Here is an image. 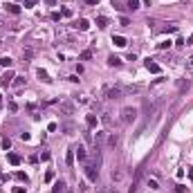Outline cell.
Here are the masks:
<instances>
[{
  "mask_svg": "<svg viewBox=\"0 0 193 193\" xmlns=\"http://www.w3.org/2000/svg\"><path fill=\"white\" fill-rule=\"evenodd\" d=\"M65 162H67V164H70V166H72V162H74V153H72V150L67 153V159H65Z\"/></svg>",
  "mask_w": 193,
  "mask_h": 193,
  "instance_id": "4316f807",
  "label": "cell"
},
{
  "mask_svg": "<svg viewBox=\"0 0 193 193\" xmlns=\"http://www.w3.org/2000/svg\"><path fill=\"white\" fill-rule=\"evenodd\" d=\"M85 5H99V0H85Z\"/></svg>",
  "mask_w": 193,
  "mask_h": 193,
  "instance_id": "836d02e7",
  "label": "cell"
},
{
  "mask_svg": "<svg viewBox=\"0 0 193 193\" xmlns=\"http://www.w3.org/2000/svg\"><path fill=\"white\" fill-rule=\"evenodd\" d=\"M126 5H128V9H137L139 7V0H126Z\"/></svg>",
  "mask_w": 193,
  "mask_h": 193,
  "instance_id": "7402d4cb",
  "label": "cell"
},
{
  "mask_svg": "<svg viewBox=\"0 0 193 193\" xmlns=\"http://www.w3.org/2000/svg\"><path fill=\"white\" fill-rule=\"evenodd\" d=\"M14 85H16V88H23V85H25V79H23V76H16V79H14Z\"/></svg>",
  "mask_w": 193,
  "mask_h": 193,
  "instance_id": "ffe728a7",
  "label": "cell"
},
{
  "mask_svg": "<svg viewBox=\"0 0 193 193\" xmlns=\"http://www.w3.org/2000/svg\"><path fill=\"white\" fill-rule=\"evenodd\" d=\"M112 43L117 45V47H126V43H128V41H126L123 36H112Z\"/></svg>",
  "mask_w": 193,
  "mask_h": 193,
  "instance_id": "9c48e42d",
  "label": "cell"
},
{
  "mask_svg": "<svg viewBox=\"0 0 193 193\" xmlns=\"http://www.w3.org/2000/svg\"><path fill=\"white\" fill-rule=\"evenodd\" d=\"M171 47V41H162V43H157V50H168Z\"/></svg>",
  "mask_w": 193,
  "mask_h": 193,
  "instance_id": "603a6c76",
  "label": "cell"
},
{
  "mask_svg": "<svg viewBox=\"0 0 193 193\" xmlns=\"http://www.w3.org/2000/svg\"><path fill=\"white\" fill-rule=\"evenodd\" d=\"M14 177H16L18 182H25V184L29 182V177H27V173H23V171H16V173H14Z\"/></svg>",
  "mask_w": 193,
  "mask_h": 193,
  "instance_id": "8fae6325",
  "label": "cell"
},
{
  "mask_svg": "<svg viewBox=\"0 0 193 193\" xmlns=\"http://www.w3.org/2000/svg\"><path fill=\"white\" fill-rule=\"evenodd\" d=\"M2 148H5V150H9V148H11V141H9V139H7V137H5V139H2Z\"/></svg>",
  "mask_w": 193,
  "mask_h": 193,
  "instance_id": "d4e9b609",
  "label": "cell"
},
{
  "mask_svg": "<svg viewBox=\"0 0 193 193\" xmlns=\"http://www.w3.org/2000/svg\"><path fill=\"white\" fill-rule=\"evenodd\" d=\"M94 141H96V144H101V141H103V132H96V137H94Z\"/></svg>",
  "mask_w": 193,
  "mask_h": 193,
  "instance_id": "1f68e13d",
  "label": "cell"
},
{
  "mask_svg": "<svg viewBox=\"0 0 193 193\" xmlns=\"http://www.w3.org/2000/svg\"><path fill=\"white\" fill-rule=\"evenodd\" d=\"M61 16H65V18H70V16H72V9H67V7H65L63 11H61Z\"/></svg>",
  "mask_w": 193,
  "mask_h": 193,
  "instance_id": "f1b7e54d",
  "label": "cell"
},
{
  "mask_svg": "<svg viewBox=\"0 0 193 193\" xmlns=\"http://www.w3.org/2000/svg\"><path fill=\"white\" fill-rule=\"evenodd\" d=\"M52 180H54V173L47 171V173H45V182H52Z\"/></svg>",
  "mask_w": 193,
  "mask_h": 193,
  "instance_id": "83f0119b",
  "label": "cell"
},
{
  "mask_svg": "<svg viewBox=\"0 0 193 193\" xmlns=\"http://www.w3.org/2000/svg\"><path fill=\"white\" fill-rule=\"evenodd\" d=\"M117 141H119V137H117V135H112V137L108 139V144H110V146H117Z\"/></svg>",
  "mask_w": 193,
  "mask_h": 193,
  "instance_id": "cb8c5ba5",
  "label": "cell"
},
{
  "mask_svg": "<svg viewBox=\"0 0 193 193\" xmlns=\"http://www.w3.org/2000/svg\"><path fill=\"white\" fill-rule=\"evenodd\" d=\"M5 11H9V14L18 16V14H20V7H18V5H14V2H7V5H5Z\"/></svg>",
  "mask_w": 193,
  "mask_h": 193,
  "instance_id": "8992f818",
  "label": "cell"
},
{
  "mask_svg": "<svg viewBox=\"0 0 193 193\" xmlns=\"http://www.w3.org/2000/svg\"><path fill=\"white\" fill-rule=\"evenodd\" d=\"M119 23H121L123 27H128V25H130V20H128V18H126V16H121V18H119Z\"/></svg>",
  "mask_w": 193,
  "mask_h": 193,
  "instance_id": "484cf974",
  "label": "cell"
},
{
  "mask_svg": "<svg viewBox=\"0 0 193 193\" xmlns=\"http://www.w3.org/2000/svg\"><path fill=\"white\" fill-rule=\"evenodd\" d=\"M14 79H16V74L9 70V72H5L2 76H0V88H9V85L14 83Z\"/></svg>",
  "mask_w": 193,
  "mask_h": 193,
  "instance_id": "7a4b0ae2",
  "label": "cell"
},
{
  "mask_svg": "<svg viewBox=\"0 0 193 193\" xmlns=\"http://www.w3.org/2000/svg\"><path fill=\"white\" fill-rule=\"evenodd\" d=\"M0 45H2V41H0Z\"/></svg>",
  "mask_w": 193,
  "mask_h": 193,
  "instance_id": "74e56055",
  "label": "cell"
},
{
  "mask_svg": "<svg viewBox=\"0 0 193 193\" xmlns=\"http://www.w3.org/2000/svg\"><path fill=\"white\" fill-rule=\"evenodd\" d=\"M135 119H137V108H130V105H128V108L121 110V121H123V123H130V121H135Z\"/></svg>",
  "mask_w": 193,
  "mask_h": 193,
  "instance_id": "6da1fadb",
  "label": "cell"
},
{
  "mask_svg": "<svg viewBox=\"0 0 193 193\" xmlns=\"http://www.w3.org/2000/svg\"><path fill=\"white\" fill-rule=\"evenodd\" d=\"M61 110H63V112H67V114H72V112H74V105H72V103H67V101H63V103H61Z\"/></svg>",
  "mask_w": 193,
  "mask_h": 193,
  "instance_id": "5bb4252c",
  "label": "cell"
},
{
  "mask_svg": "<svg viewBox=\"0 0 193 193\" xmlns=\"http://www.w3.org/2000/svg\"><path fill=\"white\" fill-rule=\"evenodd\" d=\"M189 180L193 182V168H189Z\"/></svg>",
  "mask_w": 193,
  "mask_h": 193,
  "instance_id": "d590c367",
  "label": "cell"
},
{
  "mask_svg": "<svg viewBox=\"0 0 193 193\" xmlns=\"http://www.w3.org/2000/svg\"><path fill=\"white\" fill-rule=\"evenodd\" d=\"M7 159H9V164H14V166H18V164H20V157H18L16 153H7Z\"/></svg>",
  "mask_w": 193,
  "mask_h": 193,
  "instance_id": "30bf717a",
  "label": "cell"
},
{
  "mask_svg": "<svg viewBox=\"0 0 193 193\" xmlns=\"http://www.w3.org/2000/svg\"><path fill=\"white\" fill-rule=\"evenodd\" d=\"M108 65H112V67H119L121 65V59H119V56H108Z\"/></svg>",
  "mask_w": 193,
  "mask_h": 193,
  "instance_id": "7c38bea8",
  "label": "cell"
},
{
  "mask_svg": "<svg viewBox=\"0 0 193 193\" xmlns=\"http://www.w3.org/2000/svg\"><path fill=\"white\" fill-rule=\"evenodd\" d=\"M36 2H38V0H25V7H27V9H29V7H34Z\"/></svg>",
  "mask_w": 193,
  "mask_h": 193,
  "instance_id": "4dcf8cb0",
  "label": "cell"
},
{
  "mask_svg": "<svg viewBox=\"0 0 193 193\" xmlns=\"http://www.w3.org/2000/svg\"><path fill=\"white\" fill-rule=\"evenodd\" d=\"M0 108H2V94H0Z\"/></svg>",
  "mask_w": 193,
  "mask_h": 193,
  "instance_id": "8d00e7d4",
  "label": "cell"
},
{
  "mask_svg": "<svg viewBox=\"0 0 193 193\" xmlns=\"http://www.w3.org/2000/svg\"><path fill=\"white\" fill-rule=\"evenodd\" d=\"M144 65H146V70H148V72H153V74H159V72H162V67H159L155 61H150V59H148V61H144Z\"/></svg>",
  "mask_w": 193,
  "mask_h": 193,
  "instance_id": "5b68a950",
  "label": "cell"
},
{
  "mask_svg": "<svg viewBox=\"0 0 193 193\" xmlns=\"http://www.w3.org/2000/svg\"><path fill=\"white\" fill-rule=\"evenodd\" d=\"M14 193H27V189H25V186H16Z\"/></svg>",
  "mask_w": 193,
  "mask_h": 193,
  "instance_id": "d6a6232c",
  "label": "cell"
},
{
  "mask_svg": "<svg viewBox=\"0 0 193 193\" xmlns=\"http://www.w3.org/2000/svg\"><path fill=\"white\" fill-rule=\"evenodd\" d=\"M148 186H150V189H159V184H157V180H148Z\"/></svg>",
  "mask_w": 193,
  "mask_h": 193,
  "instance_id": "f546056e",
  "label": "cell"
},
{
  "mask_svg": "<svg viewBox=\"0 0 193 193\" xmlns=\"http://www.w3.org/2000/svg\"><path fill=\"white\" fill-rule=\"evenodd\" d=\"M52 191H54V193H61V191H65V182H56Z\"/></svg>",
  "mask_w": 193,
  "mask_h": 193,
  "instance_id": "ac0fdd59",
  "label": "cell"
},
{
  "mask_svg": "<svg viewBox=\"0 0 193 193\" xmlns=\"http://www.w3.org/2000/svg\"><path fill=\"white\" fill-rule=\"evenodd\" d=\"M11 59H9V56H0V67H11Z\"/></svg>",
  "mask_w": 193,
  "mask_h": 193,
  "instance_id": "e0dca14e",
  "label": "cell"
},
{
  "mask_svg": "<svg viewBox=\"0 0 193 193\" xmlns=\"http://www.w3.org/2000/svg\"><path fill=\"white\" fill-rule=\"evenodd\" d=\"M85 123H88V128H94L96 126V114H88V117H85Z\"/></svg>",
  "mask_w": 193,
  "mask_h": 193,
  "instance_id": "9a60e30c",
  "label": "cell"
},
{
  "mask_svg": "<svg viewBox=\"0 0 193 193\" xmlns=\"http://www.w3.org/2000/svg\"><path fill=\"white\" fill-rule=\"evenodd\" d=\"M85 175H88L90 182H96V177H99V168H96L94 164H85Z\"/></svg>",
  "mask_w": 193,
  "mask_h": 193,
  "instance_id": "3957f363",
  "label": "cell"
},
{
  "mask_svg": "<svg viewBox=\"0 0 193 193\" xmlns=\"http://www.w3.org/2000/svg\"><path fill=\"white\" fill-rule=\"evenodd\" d=\"M90 56H92V50H85V52H81V56H79V59H81V61H88Z\"/></svg>",
  "mask_w": 193,
  "mask_h": 193,
  "instance_id": "44dd1931",
  "label": "cell"
},
{
  "mask_svg": "<svg viewBox=\"0 0 193 193\" xmlns=\"http://www.w3.org/2000/svg\"><path fill=\"white\" fill-rule=\"evenodd\" d=\"M36 74H38V79L45 81V83H50V81H52V79H50V74H47L45 70H36Z\"/></svg>",
  "mask_w": 193,
  "mask_h": 193,
  "instance_id": "4fadbf2b",
  "label": "cell"
},
{
  "mask_svg": "<svg viewBox=\"0 0 193 193\" xmlns=\"http://www.w3.org/2000/svg\"><path fill=\"white\" fill-rule=\"evenodd\" d=\"M45 5H50V7H54V5H56V0H45Z\"/></svg>",
  "mask_w": 193,
  "mask_h": 193,
  "instance_id": "e575fe53",
  "label": "cell"
},
{
  "mask_svg": "<svg viewBox=\"0 0 193 193\" xmlns=\"http://www.w3.org/2000/svg\"><path fill=\"white\" fill-rule=\"evenodd\" d=\"M121 94H123V88H108L105 90V96H108V99H119Z\"/></svg>",
  "mask_w": 193,
  "mask_h": 193,
  "instance_id": "277c9868",
  "label": "cell"
},
{
  "mask_svg": "<svg viewBox=\"0 0 193 193\" xmlns=\"http://www.w3.org/2000/svg\"><path fill=\"white\" fill-rule=\"evenodd\" d=\"M186 72L193 76V56H189V59H186Z\"/></svg>",
  "mask_w": 193,
  "mask_h": 193,
  "instance_id": "d6986e66",
  "label": "cell"
},
{
  "mask_svg": "<svg viewBox=\"0 0 193 193\" xmlns=\"http://www.w3.org/2000/svg\"><path fill=\"white\" fill-rule=\"evenodd\" d=\"M74 27H76V29H79V32H88V29H90V23H88V20H85V18H81V20H79V23H76Z\"/></svg>",
  "mask_w": 193,
  "mask_h": 193,
  "instance_id": "52a82bcc",
  "label": "cell"
},
{
  "mask_svg": "<svg viewBox=\"0 0 193 193\" xmlns=\"http://www.w3.org/2000/svg\"><path fill=\"white\" fill-rule=\"evenodd\" d=\"M96 25H99L101 29H105V27H108V18L105 16H96Z\"/></svg>",
  "mask_w": 193,
  "mask_h": 193,
  "instance_id": "2e32d148",
  "label": "cell"
},
{
  "mask_svg": "<svg viewBox=\"0 0 193 193\" xmlns=\"http://www.w3.org/2000/svg\"><path fill=\"white\" fill-rule=\"evenodd\" d=\"M74 150H76V157H79V162H88V153H85V148H83V146L74 148Z\"/></svg>",
  "mask_w": 193,
  "mask_h": 193,
  "instance_id": "ba28073f",
  "label": "cell"
}]
</instances>
